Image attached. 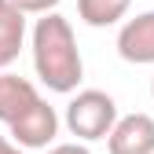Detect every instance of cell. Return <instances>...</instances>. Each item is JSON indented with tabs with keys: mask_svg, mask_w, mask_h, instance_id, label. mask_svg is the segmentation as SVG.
<instances>
[{
	"mask_svg": "<svg viewBox=\"0 0 154 154\" xmlns=\"http://www.w3.org/2000/svg\"><path fill=\"white\" fill-rule=\"evenodd\" d=\"M106 147L110 154H154V118L143 110L118 118L106 136Z\"/></svg>",
	"mask_w": 154,
	"mask_h": 154,
	"instance_id": "4",
	"label": "cell"
},
{
	"mask_svg": "<svg viewBox=\"0 0 154 154\" xmlns=\"http://www.w3.org/2000/svg\"><path fill=\"white\" fill-rule=\"evenodd\" d=\"M37 103H41V92H37L33 81H26V77L18 73H0V125H15L22 114H29Z\"/></svg>",
	"mask_w": 154,
	"mask_h": 154,
	"instance_id": "6",
	"label": "cell"
},
{
	"mask_svg": "<svg viewBox=\"0 0 154 154\" xmlns=\"http://www.w3.org/2000/svg\"><path fill=\"white\" fill-rule=\"evenodd\" d=\"M22 44H26V15L11 0H0V73L18 59Z\"/></svg>",
	"mask_w": 154,
	"mask_h": 154,
	"instance_id": "7",
	"label": "cell"
},
{
	"mask_svg": "<svg viewBox=\"0 0 154 154\" xmlns=\"http://www.w3.org/2000/svg\"><path fill=\"white\" fill-rule=\"evenodd\" d=\"M11 4L22 11V15H51L63 0H11Z\"/></svg>",
	"mask_w": 154,
	"mask_h": 154,
	"instance_id": "9",
	"label": "cell"
},
{
	"mask_svg": "<svg viewBox=\"0 0 154 154\" xmlns=\"http://www.w3.org/2000/svg\"><path fill=\"white\" fill-rule=\"evenodd\" d=\"M128 8H132V0H77V15H81V22L92 26V29L118 26L128 15Z\"/></svg>",
	"mask_w": 154,
	"mask_h": 154,
	"instance_id": "8",
	"label": "cell"
},
{
	"mask_svg": "<svg viewBox=\"0 0 154 154\" xmlns=\"http://www.w3.org/2000/svg\"><path fill=\"white\" fill-rule=\"evenodd\" d=\"M29 48H33V70L48 92H59V95L77 92L85 77V63H81V48H77L70 18H63L59 11L41 15L33 22Z\"/></svg>",
	"mask_w": 154,
	"mask_h": 154,
	"instance_id": "1",
	"label": "cell"
},
{
	"mask_svg": "<svg viewBox=\"0 0 154 154\" xmlns=\"http://www.w3.org/2000/svg\"><path fill=\"white\" fill-rule=\"evenodd\" d=\"M0 154H26V150H22V147H15L8 136H0Z\"/></svg>",
	"mask_w": 154,
	"mask_h": 154,
	"instance_id": "11",
	"label": "cell"
},
{
	"mask_svg": "<svg viewBox=\"0 0 154 154\" xmlns=\"http://www.w3.org/2000/svg\"><path fill=\"white\" fill-rule=\"evenodd\" d=\"M118 55L132 66H154V11H143L118 29Z\"/></svg>",
	"mask_w": 154,
	"mask_h": 154,
	"instance_id": "5",
	"label": "cell"
},
{
	"mask_svg": "<svg viewBox=\"0 0 154 154\" xmlns=\"http://www.w3.org/2000/svg\"><path fill=\"white\" fill-rule=\"evenodd\" d=\"M150 95H154V81H150Z\"/></svg>",
	"mask_w": 154,
	"mask_h": 154,
	"instance_id": "12",
	"label": "cell"
},
{
	"mask_svg": "<svg viewBox=\"0 0 154 154\" xmlns=\"http://www.w3.org/2000/svg\"><path fill=\"white\" fill-rule=\"evenodd\" d=\"M44 154H92V150H88V143H77L73 140V143H51Z\"/></svg>",
	"mask_w": 154,
	"mask_h": 154,
	"instance_id": "10",
	"label": "cell"
},
{
	"mask_svg": "<svg viewBox=\"0 0 154 154\" xmlns=\"http://www.w3.org/2000/svg\"><path fill=\"white\" fill-rule=\"evenodd\" d=\"M63 121L70 128V136H77V143L106 140L114 121H118V103H114V95L103 92V88H81L66 103Z\"/></svg>",
	"mask_w": 154,
	"mask_h": 154,
	"instance_id": "2",
	"label": "cell"
},
{
	"mask_svg": "<svg viewBox=\"0 0 154 154\" xmlns=\"http://www.w3.org/2000/svg\"><path fill=\"white\" fill-rule=\"evenodd\" d=\"M8 132H11V143L22 147V150H48L55 143V136H59V114H55V106H48L41 99L29 114H22Z\"/></svg>",
	"mask_w": 154,
	"mask_h": 154,
	"instance_id": "3",
	"label": "cell"
}]
</instances>
